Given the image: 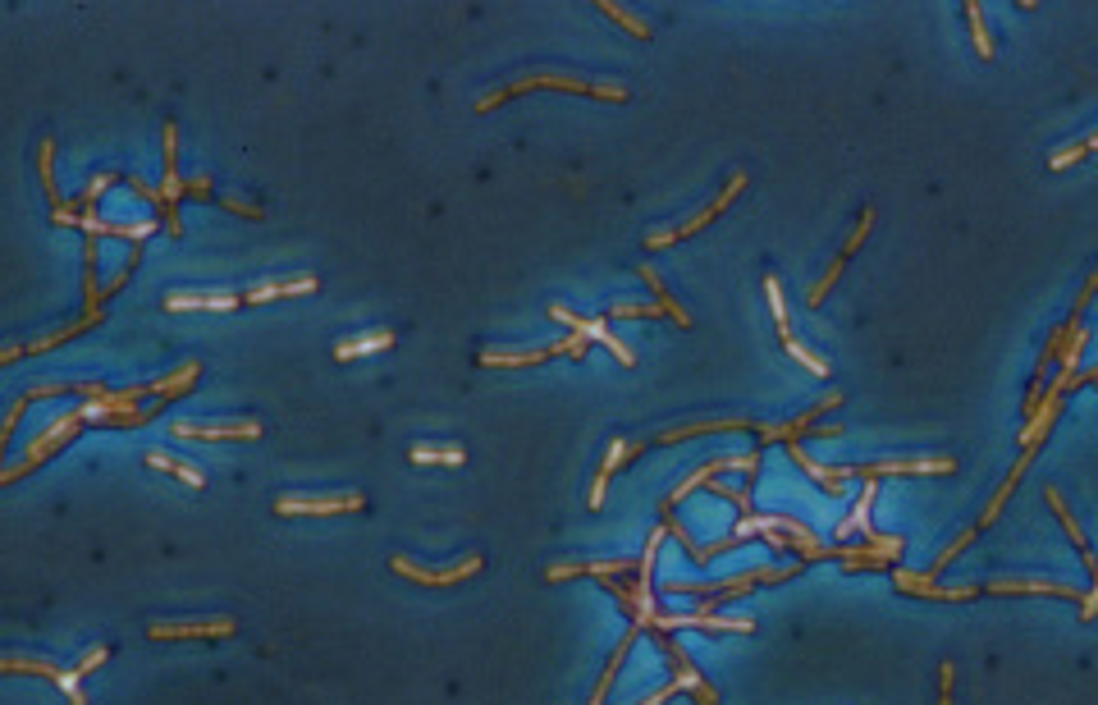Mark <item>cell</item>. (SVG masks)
I'll list each match as a JSON object with an SVG mask.
<instances>
[{"instance_id":"obj_31","label":"cell","mask_w":1098,"mask_h":705,"mask_svg":"<svg viewBox=\"0 0 1098 705\" xmlns=\"http://www.w3.org/2000/svg\"><path fill=\"white\" fill-rule=\"evenodd\" d=\"M765 293H769V312H774V326H778V339H792V321H787V303H783V284H778V275H769L765 280Z\"/></svg>"},{"instance_id":"obj_38","label":"cell","mask_w":1098,"mask_h":705,"mask_svg":"<svg viewBox=\"0 0 1098 705\" xmlns=\"http://www.w3.org/2000/svg\"><path fill=\"white\" fill-rule=\"evenodd\" d=\"M106 655H110V646H101V641H97V646H87V651H83V660L74 664V673H78V678H87V673L97 669V664L106 660Z\"/></svg>"},{"instance_id":"obj_5","label":"cell","mask_w":1098,"mask_h":705,"mask_svg":"<svg viewBox=\"0 0 1098 705\" xmlns=\"http://www.w3.org/2000/svg\"><path fill=\"white\" fill-rule=\"evenodd\" d=\"M389 568H394L399 577H408V582H421V586H458V582H467V577L481 573L485 559H481V554H467V559H458V564L426 568V564H412V559L394 554V559H389Z\"/></svg>"},{"instance_id":"obj_6","label":"cell","mask_w":1098,"mask_h":705,"mask_svg":"<svg viewBox=\"0 0 1098 705\" xmlns=\"http://www.w3.org/2000/svg\"><path fill=\"white\" fill-rule=\"evenodd\" d=\"M742 188H746V174L737 170V174H732V179H728V188H723V193L714 197V202H710V207H705V211H696V216H691V220H682L678 229H655V234H646V248H668V243L691 239L696 229H705V225H710V220H719V216H723V207H728V202H732V197H737V193H742Z\"/></svg>"},{"instance_id":"obj_22","label":"cell","mask_w":1098,"mask_h":705,"mask_svg":"<svg viewBox=\"0 0 1098 705\" xmlns=\"http://www.w3.org/2000/svg\"><path fill=\"white\" fill-rule=\"evenodd\" d=\"M545 358H563V339H554L549 348H517V353H481V367H540Z\"/></svg>"},{"instance_id":"obj_17","label":"cell","mask_w":1098,"mask_h":705,"mask_svg":"<svg viewBox=\"0 0 1098 705\" xmlns=\"http://www.w3.org/2000/svg\"><path fill=\"white\" fill-rule=\"evenodd\" d=\"M874 499H879V486H865L861 490V499L851 504V513H847V522H838V545H847L851 536H861L865 545L874 541V527H870V513H874Z\"/></svg>"},{"instance_id":"obj_19","label":"cell","mask_w":1098,"mask_h":705,"mask_svg":"<svg viewBox=\"0 0 1098 705\" xmlns=\"http://www.w3.org/2000/svg\"><path fill=\"white\" fill-rule=\"evenodd\" d=\"M710 431H755L751 417H719V422H687V426H668V431L650 435L646 445H673V440H687V435H710Z\"/></svg>"},{"instance_id":"obj_47","label":"cell","mask_w":1098,"mask_h":705,"mask_svg":"<svg viewBox=\"0 0 1098 705\" xmlns=\"http://www.w3.org/2000/svg\"><path fill=\"white\" fill-rule=\"evenodd\" d=\"M1085 147H1089V152H1098V133H1089V138H1085Z\"/></svg>"},{"instance_id":"obj_43","label":"cell","mask_w":1098,"mask_h":705,"mask_svg":"<svg viewBox=\"0 0 1098 705\" xmlns=\"http://www.w3.org/2000/svg\"><path fill=\"white\" fill-rule=\"evenodd\" d=\"M938 678H943V696H938V701L952 705V683H957V669H952V660L943 664V669H938Z\"/></svg>"},{"instance_id":"obj_32","label":"cell","mask_w":1098,"mask_h":705,"mask_svg":"<svg viewBox=\"0 0 1098 705\" xmlns=\"http://www.w3.org/2000/svg\"><path fill=\"white\" fill-rule=\"evenodd\" d=\"M641 280L646 284H655V298H659V307H664L668 316H673V321H678V326H691V316H687V307H678L673 303V293L664 289V284H659V275H655V266H641Z\"/></svg>"},{"instance_id":"obj_20","label":"cell","mask_w":1098,"mask_h":705,"mask_svg":"<svg viewBox=\"0 0 1098 705\" xmlns=\"http://www.w3.org/2000/svg\"><path fill=\"white\" fill-rule=\"evenodd\" d=\"M783 449H787V458H792V463H797L801 472H806V477L819 481V490H824V495H842V481H851V477H847V467H824V463H815V458H810L806 449H801V440H797V445H783Z\"/></svg>"},{"instance_id":"obj_35","label":"cell","mask_w":1098,"mask_h":705,"mask_svg":"<svg viewBox=\"0 0 1098 705\" xmlns=\"http://www.w3.org/2000/svg\"><path fill=\"white\" fill-rule=\"evenodd\" d=\"M783 348H787V353H792V358H797V362H806V367L815 371V376H829V362L819 358V353H810V348L801 344V339H787Z\"/></svg>"},{"instance_id":"obj_15","label":"cell","mask_w":1098,"mask_h":705,"mask_svg":"<svg viewBox=\"0 0 1098 705\" xmlns=\"http://www.w3.org/2000/svg\"><path fill=\"white\" fill-rule=\"evenodd\" d=\"M989 596H1062V600H1071V596H1085V591H1076L1071 582H1044V577H998V582H989Z\"/></svg>"},{"instance_id":"obj_26","label":"cell","mask_w":1098,"mask_h":705,"mask_svg":"<svg viewBox=\"0 0 1098 705\" xmlns=\"http://www.w3.org/2000/svg\"><path fill=\"white\" fill-rule=\"evenodd\" d=\"M147 467H156V472H170V477H179L183 486H193V490H206V472H202V467L183 463V458L165 454V449H151V454H147Z\"/></svg>"},{"instance_id":"obj_30","label":"cell","mask_w":1098,"mask_h":705,"mask_svg":"<svg viewBox=\"0 0 1098 705\" xmlns=\"http://www.w3.org/2000/svg\"><path fill=\"white\" fill-rule=\"evenodd\" d=\"M595 10H604V14H609V19L618 23V28H627V33H632V37H641V42H650V23H646V19H636L632 10H623V5H614V0H600V5H595Z\"/></svg>"},{"instance_id":"obj_25","label":"cell","mask_w":1098,"mask_h":705,"mask_svg":"<svg viewBox=\"0 0 1098 705\" xmlns=\"http://www.w3.org/2000/svg\"><path fill=\"white\" fill-rule=\"evenodd\" d=\"M641 632H646V628H636V623L623 632V641H618L614 660H609V669L600 673V683H595V692H591V701H586V705H604V696H609V687H614L618 669H623V660H627V655H632V646H636V637H641Z\"/></svg>"},{"instance_id":"obj_33","label":"cell","mask_w":1098,"mask_h":705,"mask_svg":"<svg viewBox=\"0 0 1098 705\" xmlns=\"http://www.w3.org/2000/svg\"><path fill=\"white\" fill-rule=\"evenodd\" d=\"M842 266H847V257H838V261H833V266H829V271H824V275H819L815 284H810V293H806V307H819V303H824V298H829V289H833V284H838Z\"/></svg>"},{"instance_id":"obj_29","label":"cell","mask_w":1098,"mask_h":705,"mask_svg":"<svg viewBox=\"0 0 1098 705\" xmlns=\"http://www.w3.org/2000/svg\"><path fill=\"white\" fill-rule=\"evenodd\" d=\"M961 10H966V19H970V33H975V51H980V60H993V37H989V28H984V5L980 0H966Z\"/></svg>"},{"instance_id":"obj_46","label":"cell","mask_w":1098,"mask_h":705,"mask_svg":"<svg viewBox=\"0 0 1098 705\" xmlns=\"http://www.w3.org/2000/svg\"><path fill=\"white\" fill-rule=\"evenodd\" d=\"M1076 385H1098V367H1089V371H1080V376H1076Z\"/></svg>"},{"instance_id":"obj_39","label":"cell","mask_w":1098,"mask_h":705,"mask_svg":"<svg viewBox=\"0 0 1098 705\" xmlns=\"http://www.w3.org/2000/svg\"><path fill=\"white\" fill-rule=\"evenodd\" d=\"M23 408H28V394H19V399L10 403V413H5V426H0V445H10V435H14V426H19Z\"/></svg>"},{"instance_id":"obj_28","label":"cell","mask_w":1098,"mask_h":705,"mask_svg":"<svg viewBox=\"0 0 1098 705\" xmlns=\"http://www.w3.org/2000/svg\"><path fill=\"white\" fill-rule=\"evenodd\" d=\"M408 458H412V463H449V467H463L467 463V454L458 445H440V449H435V445H412Z\"/></svg>"},{"instance_id":"obj_37","label":"cell","mask_w":1098,"mask_h":705,"mask_svg":"<svg viewBox=\"0 0 1098 705\" xmlns=\"http://www.w3.org/2000/svg\"><path fill=\"white\" fill-rule=\"evenodd\" d=\"M678 692H687V683H682L678 673H673V678H668V683L659 687V692H650L646 701H636V705H664V701H673V696H678Z\"/></svg>"},{"instance_id":"obj_23","label":"cell","mask_w":1098,"mask_h":705,"mask_svg":"<svg viewBox=\"0 0 1098 705\" xmlns=\"http://www.w3.org/2000/svg\"><path fill=\"white\" fill-rule=\"evenodd\" d=\"M1044 495H1048V504H1053L1057 522H1062V527H1066V536H1071V545H1076V550H1080L1085 568H1089V573H1094V582H1098V559H1094V554H1089V541H1085V532H1080V522L1071 518V509H1066V504H1062V490H1057V486H1048Z\"/></svg>"},{"instance_id":"obj_12","label":"cell","mask_w":1098,"mask_h":705,"mask_svg":"<svg viewBox=\"0 0 1098 705\" xmlns=\"http://www.w3.org/2000/svg\"><path fill=\"white\" fill-rule=\"evenodd\" d=\"M366 499L357 490H339V495H284L275 499V513L289 518V513H357Z\"/></svg>"},{"instance_id":"obj_9","label":"cell","mask_w":1098,"mask_h":705,"mask_svg":"<svg viewBox=\"0 0 1098 705\" xmlns=\"http://www.w3.org/2000/svg\"><path fill=\"white\" fill-rule=\"evenodd\" d=\"M238 623L234 619H179V623H147L151 641H216V637H234Z\"/></svg>"},{"instance_id":"obj_7","label":"cell","mask_w":1098,"mask_h":705,"mask_svg":"<svg viewBox=\"0 0 1098 705\" xmlns=\"http://www.w3.org/2000/svg\"><path fill=\"white\" fill-rule=\"evenodd\" d=\"M938 477V472H957V458H883V463L847 467L851 481H879V477Z\"/></svg>"},{"instance_id":"obj_27","label":"cell","mask_w":1098,"mask_h":705,"mask_svg":"<svg viewBox=\"0 0 1098 705\" xmlns=\"http://www.w3.org/2000/svg\"><path fill=\"white\" fill-rule=\"evenodd\" d=\"M55 142L51 138H42L37 142V174H42V188H46V197H51L55 207H65V197H60V188H55Z\"/></svg>"},{"instance_id":"obj_41","label":"cell","mask_w":1098,"mask_h":705,"mask_svg":"<svg viewBox=\"0 0 1098 705\" xmlns=\"http://www.w3.org/2000/svg\"><path fill=\"white\" fill-rule=\"evenodd\" d=\"M183 197H197V202H211V197H216V188H211V179H188V184H183Z\"/></svg>"},{"instance_id":"obj_3","label":"cell","mask_w":1098,"mask_h":705,"mask_svg":"<svg viewBox=\"0 0 1098 705\" xmlns=\"http://www.w3.org/2000/svg\"><path fill=\"white\" fill-rule=\"evenodd\" d=\"M801 568H806V559L801 564H787V568H751V573H737V577H723V582H664V591L668 596H705V600H728V596H746L751 586H778V582H787V577H797Z\"/></svg>"},{"instance_id":"obj_40","label":"cell","mask_w":1098,"mask_h":705,"mask_svg":"<svg viewBox=\"0 0 1098 705\" xmlns=\"http://www.w3.org/2000/svg\"><path fill=\"white\" fill-rule=\"evenodd\" d=\"M129 193H133V197H142V202H151V207H161V202H165V193H161V188H156V184H147V179H138V174H133V179H129Z\"/></svg>"},{"instance_id":"obj_24","label":"cell","mask_w":1098,"mask_h":705,"mask_svg":"<svg viewBox=\"0 0 1098 705\" xmlns=\"http://www.w3.org/2000/svg\"><path fill=\"white\" fill-rule=\"evenodd\" d=\"M197 376H202V362H183V367L170 371V376L147 380V390H151V399H179V394L197 390Z\"/></svg>"},{"instance_id":"obj_14","label":"cell","mask_w":1098,"mask_h":705,"mask_svg":"<svg viewBox=\"0 0 1098 705\" xmlns=\"http://www.w3.org/2000/svg\"><path fill=\"white\" fill-rule=\"evenodd\" d=\"M165 312H234V307H248L243 303V293H183V289H170L161 298Z\"/></svg>"},{"instance_id":"obj_44","label":"cell","mask_w":1098,"mask_h":705,"mask_svg":"<svg viewBox=\"0 0 1098 705\" xmlns=\"http://www.w3.org/2000/svg\"><path fill=\"white\" fill-rule=\"evenodd\" d=\"M1080 614H1085V619H1098V582H1094V591L1080 600Z\"/></svg>"},{"instance_id":"obj_34","label":"cell","mask_w":1098,"mask_h":705,"mask_svg":"<svg viewBox=\"0 0 1098 705\" xmlns=\"http://www.w3.org/2000/svg\"><path fill=\"white\" fill-rule=\"evenodd\" d=\"M659 312H664L659 303H614L609 321H646V316H659Z\"/></svg>"},{"instance_id":"obj_21","label":"cell","mask_w":1098,"mask_h":705,"mask_svg":"<svg viewBox=\"0 0 1098 705\" xmlns=\"http://www.w3.org/2000/svg\"><path fill=\"white\" fill-rule=\"evenodd\" d=\"M394 330L389 326H380V330H366V335H357V339H339L334 344V362H353V358H366V353H385V348H394Z\"/></svg>"},{"instance_id":"obj_36","label":"cell","mask_w":1098,"mask_h":705,"mask_svg":"<svg viewBox=\"0 0 1098 705\" xmlns=\"http://www.w3.org/2000/svg\"><path fill=\"white\" fill-rule=\"evenodd\" d=\"M870 225H874V211L865 207V211H861V220H856V229H851V239L842 243V252H838V257H847V261L856 257V248H861V243H865V234H870Z\"/></svg>"},{"instance_id":"obj_8","label":"cell","mask_w":1098,"mask_h":705,"mask_svg":"<svg viewBox=\"0 0 1098 705\" xmlns=\"http://www.w3.org/2000/svg\"><path fill=\"white\" fill-rule=\"evenodd\" d=\"M0 673H37V678H51V683L60 687V692H65L74 705H87L83 678H78L74 669H60V664H51V660H37V655H5V660H0Z\"/></svg>"},{"instance_id":"obj_11","label":"cell","mask_w":1098,"mask_h":705,"mask_svg":"<svg viewBox=\"0 0 1098 705\" xmlns=\"http://www.w3.org/2000/svg\"><path fill=\"white\" fill-rule=\"evenodd\" d=\"M101 316L106 312H83L78 321H69V326H60V330H51V335H37V339H28V344H10L5 353H0V362L10 367V362H19V358H28V353H51V348H60L65 339H74V335H83V330H92V326H101Z\"/></svg>"},{"instance_id":"obj_1","label":"cell","mask_w":1098,"mask_h":705,"mask_svg":"<svg viewBox=\"0 0 1098 705\" xmlns=\"http://www.w3.org/2000/svg\"><path fill=\"white\" fill-rule=\"evenodd\" d=\"M536 87H559V92H577V97H600V101H627V83H591V78H577V74H522L513 83L495 87V92H485L476 101V110H495L499 101L508 97H522V92H536Z\"/></svg>"},{"instance_id":"obj_13","label":"cell","mask_w":1098,"mask_h":705,"mask_svg":"<svg viewBox=\"0 0 1098 705\" xmlns=\"http://www.w3.org/2000/svg\"><path fill=\"white\" fill-rule=\"evenodd\" d=\"M266 426L243 417V422H174V440H261Z\"/></svg>"},{"instance_id":"obj_4","label":"cell","mask_w":1098,"mask_h":705,"mask_svg":"<svg viewBox=\"0 0 1098 705\" xmlns=\"http://www.w3.org/2000/svg\"><path fill=\"white\" fill-rule=\"evenodd\" d=\"M755 467H760V449H746V454H723V458H710V463H705V467H696V472H691V477L682 481V486H673V490H668V495H664V504H659V518H668V513L678 509L682 499H687V495H696V490H705L714 477H723V472H755Z\"/></svg>"},{"instance_id":"obj_2","label":"cell","mask_w":1098,"mask_h":705,"mask_svg":"<svg viewBox=\"0 0 1098 705\" xmlns=\"http://www.w3.org/2000/svg\"><path fill=\"white\" fill-rule=\"evenodd\" d=\"M83 426H87L83 403H78V408H69V413H60V417H55V422H46V426H42V435H33V445L23 449V458H14V463L5 467V472H0V486H14V481H19V477H28L33 467H42L46 458H55V454H60V449L69 445V440H74L78 431H83Z\"/></svg>"},{"instance_id":"obj_10","label":"cell","mask_w":1098,"mask_h":705,"mask_svg":"<svg viewBox=\"0 0 1098 705\" xmlns=\"http://www.w3.org/2000/svg\"><path fill=\"white\" fill-rule=\"evenodd\" d=\"M673 628H696V632H710V637H719V632H742V637H751L755 619H719V614H705V609L696 605V614H659V619L650 623V632H673Z\"/></svg>"},{"instance_id":"obj_45","label":"cell","mask_w":1098,"mask_h":705,"mask_svg":"<svg viewBox=\"0 0 1098 705\" xmlns=\"http://www.w3.org/2000/svg\"><path fill=\"white\" fill-rule=\"evenodd\" d=\"M810 435H815V440H838L842 426H810Z\"/></svg>"},{"instance_id":"obj_16","label":"cell","mask_w":1098,"mask_h":705,"mask_svg":"<svg viewBox=\"0 0 1098 705\" xmlns=\"http://www.w3.org/2000/svg\"><path fill=\"white\" fill-rule=\"evenodd\" d=\"M74 229H87V239H129V243H147L151 239V220H97V216H78Z\"/></svg>"},{"instance_id":"obj_42","label":"cell","mask_w":1098,"mask_h":705,"mask_svg":"<svg viewBox=\"0 0 1098 705\" xmlns=\"http://www.w3.org/2000/svg\"><path fill=\"white\" fill-rule=\"evenodd\" d=\"M220 207L238 211V216H248V220H261V207H252V202H238V197H220Z\"/></svg>"},{"instance_id":"obj_18","label":"cell","mask_w":1098,"mask_h":705,"mask_svg":"<svg viewBox=\"0 0 1098 705\" xmlns=\"http://www.w3.org/2000/svg\"><path fill=\"white\" fill-rule=\"evenodd\" d=\"M321 280L316 275H293V280H266V284H252L243 293V303L257 307V303H270V298H298V293H316Z\"/></svg>"}]
</instances>
